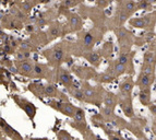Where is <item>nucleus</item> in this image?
Returning a JSON list of instances; mask_svg holds the SVG:
<instances>
[{"label": "nucleus", "instance_id": "obj_28", "mask_svg": "<svg viewBox=\"0 0 156 140\" xmlns=\"http://www.w3.org/2000/svg\"><path fill=\"white\" fill-rule=\"evenodd\" d=\"M33 72H34V74H35V76H41V74H43V72H44V70H43V66H41V65H38V64H36L35 66H34Z\"/></svg>", "mask_w": 156, "mask_h": 140}, {"label": "nucleus", "instance_id": "obj_5", "mask_svg": "<svg viewBox=\"0 0 156 140\" xmlns=\"http://www.w3.org/2000/svg\"><path fill=\"white\" fill-rule=\"evenodd\" d=\"M133 86H134L133 81L131 80V78H127V80H124L120 86L121 93H122L124 96H128L131 92H132V90H133Z\"/></svg>", "mask_w": 156, "mask_h": 140}, {"label": "nucleus", "instance_id": "obj_21", "mask_svg": "<svg viewBox=\"0 0 156 140\" xmlns=\"http://www.w3.org/2000/svg\"><path fill=\"white\" fill-rule=\"evenodd\" d=\"M84 94H85V99H93L95 96V90L92 86H86L84 89Z\"/></svg>", "mask_w": 156, "mask_h": 140}, {"label": "nucleus", "instance_id": "obj_14", "mask_svg": "<svg viewBox=\"0 0 156 140\" xmlns=\"http://www.w3.org/2000/svg\"><path fill=\"white\" fill-rule=\"evenodd\" d=\"M130 23L133 28H137V29H144V28L146 26V23H145L144 19H142V18H138V19L131 20Z\"/></svg>", "mask_w": 156, "mask_h": 140}, {"label": "nucleus", "instance_id": "obj_46", "mask_svg": "<svg viewBox=\"0 0 156 140\" xmlns=\"http://www.w3.org/2000/svg\"><path fill=\"white\" fill-rule=\"evenodd\" d=\"M96 140H105V139H103V138H101L99 136H96Z\"/></svg>", "mask_w": 156, "mask_h": 140}, {"label": "nucleus", "instance_id": "obj_8", "mask_svg": "<svg viewBox=\"0 0 156 140\" xmlns=\"http://www.w3.org/2000/svg\"><path fill=\"white\" fill-rule=\"evenodd\" d=\"M33 69H34V67L32 66V64L31 63H29V61H23V63H21L19 66V72L21 73V74H23V76H29L30 73L32 72Z\"/></svg>", "mask_w": 156, "mask_h": 140}, {"label": "nucleus", "instance_id": "obj_49", "mask_svg": "<svg viewBox=\"0 0 156 140\" xmlns=\"http://www.w3.org/2000/svg\"><path fill=\"white\" fill-rule=\"evenodd\" d=\"M155 16H156V11H155Z\"/></svg>", "mask_w": 156, "mask_h": 140}, {"label": "nucleus", "instance_id": "obj_22", "mask_svg": "<svg viewBox=\"0 0 156 140\" xmlns=\"http://www.w3.org/2000/svg\"><path fill=\"white\" fill-rule=\"evenodd\" d=\"M70 24H71V26H72V29H73V30L79 29L80 24H81L79 16H75V14H73V16H71V18H70Z\"/></svg>", "mask_w": 156, "mask_h": 140}, {"label": "nucleus", "instance_id": "obj_41", "mask_svg": "<svg viewBox=\"0 0 156 140\" xmlns=\"http://www.w3.org/2000/svg\"><path fill=\"white\" fill-rule=\"evenodd\" d=\"M26 30H27L29 32H33V31H34V26H33V25H29L27 28H26Z\"/></svg>", "mask_w": 156, "mask_h": 140}, {"label": "nucleus", "instance_id": "obj_45", "mask_svg": "<svg viewBox=\"0 0 156 140\" xmlns=\"http://www.w3.org/2000/svg\"><path fill=\"white\" fill-rule=\"evenodd\" d=\"M147 1H149L150 3H155L156 2V0H147Z\"/></svg>", "mask_w": 156, "mask_h": 140}, {"label": "nucleus", "instance_id": "obj_30", "mask_svg": "<svg viewBox=\"0 0 156 140\" xmlns=\"http://www.w3.org/2000/svg\"><path fill=\"white\" fill-rule=\"evenodd\" d=\"M134 9H135V4H134V2L133 1H131V0H129V1L126 3V10L129 11V12H131V11H133Z\"/></svg>", "mask_w": 156, "mask_h": 140}, {"label": "nucleus", "instance_id": "obj_7", "mask_svg": "<svg viewBox=\"0 0 156 140\" xmlns=\"http://www.w3.org/2000/svg\"><path fill=\"white\" fill-rule=\"evenodd\" d=\"M59 80L60 82L64 84V86H69L72 83V77L67 70L64 69H61L60 70V74H59Z\"/></svg>", "mask_w": 156, "mask_h": 140}, {"label": "nucleus", "instance_id": "obj_20", "mask_svg": "<svg viewBox=\"0 0 156 140\" xmlns=\"http://www.w3.org/2000/svg\"><path fill=\"white\" fill-rule=\"evenodd\" d=\"M142 74H147V76H154V66L144 63L142 67Z\"/></svg>", "mask_w": 156, "mask_h": 140}, {"label": "nucleus", "instance_id": "obj_43", "mask_svg": "<svg viewBox=\"0 0 156 140\" xmlns=\"http://www.w3.org/2000/svg\"><path fill=\"white\" fill-rule=\"evenodd\" d=\"M64 4H66V6H70V4H71V0H67V1L64 2Z\"/></svg>", "mask_w": 156, "mask_h": 140}, {"label": "nucleus", "instance_id": "obj_11", "mask_svg": "<svg viewBox=\"0 0 156 140\" xmlns=\"http://www.w3.org/2000/svg\"><path fill=\"white\" fill-rule=\"evenodd\" d=\"M115 74H112L110 72H105L99 76V82H103V83H110L115 80Z\"/></svg>", "mask_w": 156, "mask_h": 140}, {"label": "nucleus", "instance_id": "obj_50", "mask_svg": "<svg viewBox=\"0 0 156 140\" xmlns=\"http://www.w3.org/2000/svg\"><path fill=\"white\" fill-rule=\"evenodd\" d=\"M155 140H156V138H155Z\"/></svg>", "mask_w": 156, "mask_h": 140}, {"label": "nucleus", "instance_id": "obj_3", "mask_svg": "<svg viewBox=\"0 0 156 140\" xmlns=\"http://www.w3.org/2000/svg\"><path fill=\"white\" fill-rule=\"evenodd\" d=\"M20 107L23 108V111L25 112L26 115L29 116V118L31 121H34V117H35L36 115V107L35 105L33 104V103L29 102V101H26V100H22L21 103H20Z\"/></svg>", "mask_w": 156, "mask_h": 140}, {"label": "nucleus", "instance_id": "obj_47", "mask_svg": "<svg viewBox=\"0 0 156 140\" xmlns=\"http://www.w3.org/2000/svg\"><path fill=\"white\" fill-rule=\"evenodd\" d=\"M1 140H7V139H4V138H1Z\"/></svg>", "mask_w": 156, "mask_h": 140}, {"label": "nucleus", "instance_id": "obj_17", "mask_svg": "<svg viewBox=\"0 0 156 140\" xmlns=\"http://www.w3.org/2000/svg\"><path fill=\"white\" fill-rule=\"evenodd\" d=\"M86 58H87V60H89L92 65H95V66H97V65H98V63H99V55H98V53L93 51V53H91L89 55H87V56H86Z\"/></svg>", "mask_w": 156, "mask_h": 140}, {"label": "nucleus", "instance_id": "obj_10", "mask_svg": "<svg viewBox=\"0 0 156 140\" xmlns=\"http://www.w3.org/2000/svg\"><path fill=\"white\" fill-rule=\"evenodd\" d=\"M127 71V67L124 66V65L120 64V63H116L115 65H114V69H112V73L115 74L116 77L118 76H121V74H123L124 72Z\"/></svg>", "mask_w": 156, "mask_h": 140}, {"label": "nucleus", "instance_id": "obj_36", "mask_svg": "<svg viewBox=\"0 0 156 140\" xmlns=\"http://www.w3.org/2000/svg\"><path fill=\"white\" fill-rule=\"evenodd\" d=\"M16 58H18V60H22L23 61V59L26 58L25 53H24V54H23V53H18V54H16Z\"/></svg>", "mask_w": 156, "mask_h": 140}, {"label": "nucleus", "instance_id": "obj_25", "mask_svg": "<svg viewBox=\"0 0 156 140\" xmlns=\"http://www.w3.org/2000/svg\"><path fill=\"white\" fill-rule=\"evenodd\" d=\"M103 115L107 118H112L114 116V108L105 106V107L103 108Z\"/></svg>", "mask_w": 156, "mask_h": 140}, {"label": "nucleus", "instance_id": "obj_39", "mask_svg": "<svg viewBox=\"0 0 156 140\" xmlns=\"http://www.w3.org/2000/svg\"><path fill=\"white\" fill-rule=\"evenodd\" d=\"M9 70H10V72H11V73H18V72H19V71H18V69H16V67H12V66L9 68Z\"/></svg>", "mask_w": 156, "mask_h": 140}, {"label": "nucleus", "instance_id": "obj_9", "mask_svg": "<svg viewBox=\"0 0 156 140\" xmlns=\"http://www.w3.org/2000/svg\"><path fill=\"white\" fill-rule=\"evenodd\" d=\"M121 107H122L123 114L126 115L128 118L134 117V111H133V107H132L131 103H128V101L127 102H122L121 103Z\"/></svg>", "mask_w": 156, "mask_h": 140}, {"label": "nucleus", "instance_id": "obj_24", "mask_svg": "<svg viewBox=\"0 0 156 140\" xmlns=\"http://www.w3.org/2000/svg\"><path fill=\"white\" fill-rule=\"evenodd\" d=\"M93 42H94V37L91 33H86L85 36H84V45L86 47H89L93 45Z\"/></svg>", "mask_w": 156, "mask_h": 140}, {"label": "nucleus", "instance_id": "obj_4", "mask_svg": "<svg viewBox=\"0 0 156 140\" xmlns=\"http://www.w3.org/2000/svg\"><path fill=\"white\" fill-rule=\"evenodd\" d=\"M154 79H155V76H147V74H142L141 73L139 81H138V84L140 86L141 89L150 88L151 84L154 82Z\"/></svg>", "mask_w": 156, "mask_h": 140}, {"label": "nucleus", "instance_id": "obj_31", "mask_svg": "<svg viewBox=\"0 0 156 140\" xmlns=\"http://www.w3.org/2000/svg\"><path fill=\"white\" fill-rule=\"evenodd\" d=\"M49 34H50L52 37L59 36V28H58V26H52L50 29V31H49Z\"/></svg>", "mask_w": 156, "mask_h": 140}, {"label": "nucleus", "instance_id": "obj_42", "mask_svg": "<svg viewBox=\"0 0 156 140\" xmlns=\"http://www.w3.org/2000/svg\"><path fill=\"white\" fill-rule=\"evenodd\" d=\"M30 140H48L47 138H31Z\"/></svg>", "mask_w": 156, "mask_h": 140}, {"label": "nucleus", "instance_id": "obj_27", "mask_svg": "<svg viewBox=\"0 0 156 140\" xmlns=\"http://www.w3.org/2000/svg\"><path fill=\"white\" fill-rule=\"evenodd\" d=\"M62 56H64V51L61 49H56L54 53V59L56 61H60L62 59Z\"/></svg>", "mask_w": 156, "mask_h": 140}, {"label": "nucleus", "instance_id": "obj_32", "mask_svg": "<svg viewBox=\"0 0 156 140\" xmlns=\"http://www.w3.org/2000/svg\"><path fill=\"white\" fill-rule=\"evenodd\" d=\"M127 19H128V14L127 13H124V12H122V13H120L119 14V23H123V22H126L127 21Z\"/></svg>", "mask_w": 156, "mask_h": 140}, {"label": "nucleus", "instance_id": "obj_18", "mask_svg": "<svg viewBox=\"0 0 156 140\" xmlns=\"http://www.w3.org/2000/svg\"><path fill=\"white\" fill-rule=\"evenodd\" d=\"M74 121H85V113L83 111L82 108H77V112H75V115L73 117Z\"/></svg>", "mask_w": 156, "mask_h": 140}, {"label": "nucleus", "instance_id": "obj_15", "mask_svg": "<svg viewBox=\"0 0 156 140\" xmlns=\"http://www.w3.org/2000/svg\"><path fill=\"white\" fill-rule=\"evenodd\" d=\"M75 124H71V126L73 128H75L78 131H80L82 135H84L86 133V123L85 121H74Z\"/></svg>", "mask_w": 156, "mask_h": 140}, {"label": "nucleus", "instance_id": "obj_34", "mask_svg": "<svg viewBox=\"0 0 156 140\" xmlns=\"http://www.w3.org/2000/svg\"><path fill=\"white\" fill-rule=\"evenodd\" d=\"M149 109H150L151 114H153L156 116V104H150L149 105Z\"/></svg>", "mask_w": 156, "mask_h": 140}, {"label": "nucleus", "instance_id": "obj_35", "mask_svg": "<svg viewBox=\"0 0 156 140\" xmlns=\"http://www.w3.org/2000/svg\"><path fill=\"white\" fill-rule=\"evenodd\" d=\"M149 1H147V0H142V1H141V3H140V8L141 9H146L147 7H149Z\"/></svg>", "mask_w": 156, "mask_h": 140}, {"label": "nucleus", "instance_id": "obj_23", "mask_svg": "<svg viewBox=\"0 0 156 140\" xmlns=\"http://www.w3.org/2000/svg\"><path fill=\"white\" fill-rule=\"evenodd\" d=\"M44 93L48 96H54L56 95L57 90H56V88H55L54 86H50V84H49V86H47L46 88H44Z\"/></svg>", "mask_w": 156, "mask_h": 140}, {"label": "nucleus", "instance_id": "obj_6", "mask_svg": "<svg viewBox=\"0 0 156 140\" xmlns=\"http://www.w3.org/2000/svg\"><path fill=\"white\" fill-rule=\"evenodd\" d=\"M139 100L142 105H150L151 103V91L150 88H145V89H141L139 93Z\"/></svg>", "mask_w": 156, "mask_h": 140}, {"label": "nucleus", "instance_id": "obj_2", "mask_svg": "<svg viewBox=\"0 0 156 140\" xmlns=\"http://www.w3.org/2000/svg\"><path fill=\"white\" fill-rule=\"evenodd\" d=\"M58 106H55L54 108H56L57 111L61 112L64 115L68 116V117L73 118L74 115H75V112H77V108L74 107L73 105L71 103H56Z\"/></svg>", "mask_w": 156, "mask_h": 140}, {"label": "nucleus", "instance_id": "obj_48", "mask_svg": "<svg viewBox=\"0 0 156 140\" xmlns=\"http://www.w3.org/2000/svg\"><path fill=\"white\" fill-rule=\"evenodd\" d=\"M155 124H156V116H155Z\"/></svg>", "mask_w": 156, "mask_h": 140}, {"label": "nucleus", "instance_id": "obj_26", "mask_svg": "<svg viewBox=\"0 0 156 140\" xmlns=\"http://www.w3.org/2000/svg\"><path fill=\"white\" fill-rule=\"evenodd\" d=\"M118 63H120V64L124 65V66H127L128 63H129V55L128 54H121L118 58Z\"/></svg>", "mask_w": 156, "mask_h": 140}, {"label": "nucleus", "instance_id": "obj_40", "mask_svg": "<svg viewBox=\"0 0 156 140\" xmlns=\"http://www.w3.org/2000/svg\"><path fill=\"white\" fill-rule=\"evenodd\" d=\"M4 51L8 53V54H11V53H10V51H11V47H10L9 45H6V46H4Z\"/></svg>", "mask_w": 156, "mask_h": 140}, {"label": "nucleus", "instance_id": "obj_37", "mask_svg": "<svg viewBox=\"0 0 156 140\" xmlns=\"http://www.w3.org/2000/svg\"><path fill=\"white\" fill-rule=\"evenodd\" d=\"M20 48H21L22 51H27V49L30 48V46L26 44V43H22V44H21V46H20Z\"/></svg>", "mask_w": 156, "mask_h": 140}, {"label": "nucleus", "instance_id": "obj_33", "mask_svg": "<svg viewBox=\"0 0 156 140\" xmlns=\"http://www.w3.org/2000/svg\"><path fill=\"white\" fill-rule=\"evenodd\" d=\"M108 140H124V139L122 137H120V135L117 136V135L112 134V135H109L108 136Z\"/></svg>", "mask_w": 156, "mask_h": 140}, {"label": "nucleus", "instance_id": "obj_44", "mask_svg": "<svg viewBox=\"0 0 156 140\" xmlns=\"http://www.w3.org/2000/svg\"><path fill=\"white\" fill-rule=\"evenodd\" d=\"M38 22H39V24H41V25H43V24H45V21H44V20H43V19L39 20Z\"/></svg>", "mask_w": 156, "mask_h": 140}, {"label": "nucleus", "instance_id": "obj_13", "mask_svg": "<svg viewBox=\"0 0 156 140\" xmlns=\"http://www.w3.org/2000/svg\"><path fill=\"white\" fill-rule=\"evenodd\" d=\"M104 103H105L106 106L114 108V107H115V105H116L115 95H114V94H112V93H108V94L105 96V99H104Z\"/></svg>", "mask_w": 156, "mask_h": 140}, {"label": "nucleus", "instance_id": "obj_38", "mask_svg": "<svg viewBox=\"0 0 156 140\" xmlns=\"http://www.w3.org/2000/svg\"><path fill=\"white\" fill-rule=\"evenodd\" d=\"M23 9L26 10V11H29V10L31 9V4H30V3H27V2H24V3H23Z\"/></svg>", "mask_w": 156, "mask_h": 140}, {"label": "nucleus", "instance_id": "obj_19", "mask_svg": "<svg viewBox=\"0 0 156 140\" xmlns=\"http://www.w3.org/2000/svg\"><path fill=\"white\" fill-rule=\"evenodd\" d=\"M57 139L58 140H73L72 136H71L67 130H59L57 133Z\"/></svg>", "mask_w": 156, "mask_h": 140}, {"label": "nucleus", "instance_id": "obj_16", "mask_svg": "<svg viewBox=\"0 0 156 140\" xmlns=\"http://www.w3.org/2000/svg\"><path fill=\"white\" fill-rule=\"evenodd\" d=\"M144 63L149 65H152V66H155L156 63V56L153 54V53H146L144 55Z\"/></svg>", "mask_w": 156, "mask_h": 140}, {"label": "nucleus", "instance_id": "obj_29", "mask_svg": "<svg viewBox=\"0 0 156 140\" xmlns=\"http://www.w3.org/2000/svg\"><path fill=\"white\" fill-rule=\"evenodd\" d=\"M116 33H117V37L119 41H121L122 38H124L126 36H127V31L124 29H119L116 31Z\"/></svg>", "mask_w": 156, "mask_h": 140}, {"label": "nucleus", "instance_id": "obj_1", "mask_svg": "<svg viewBox=\"0 0 156 140\" xmlns=\"http://www.w3.org/2000/svg\"><path fill=\"white\" fill-rule=\"evenodd\" d=\"M1 129L6 134V136L10 137L12 140H23L22 136L19 134V131H16L14 128L7 124V121H4L3 118H1Z\"/></svg>", "mask_w": 156, "mask_h": 140}, {"label": "nucleus", "instance_id": "obj_12", "mask_svg": "<svg viewBox=\"0 0 156 140\" xmlns=\"http://www.w3.org/2000/svg\"><path fill=\"white\" fill-rule=\"evenodd\" d=\"M71 94L73 96L74 99H77L78 101L80 102H83L84 100H85V94H84V91L83 90H80V89H73L71 91Z\"/></svg>", "mask_w": 156, "mask_h": 140}]
</instances>
